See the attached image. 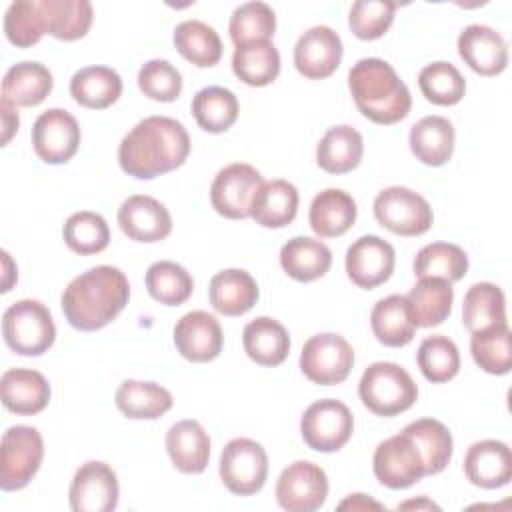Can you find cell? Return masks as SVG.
Instances as JSON below:
<instances>
[{
	"label": "cell",
	"mask_w": 512,
	"mask_h": 512,
	"mask_svg": "<svg viewBox=\"0 0 512 512\" xmlns=\"http://www.w3.org/2000/svg\"><path fill=\"white\" fill-rule=\"evenodd\" d=\"M190 154V136L182 122L170 116L140 120L120 142V168L138 180H152L180 168Z\"/></svg>",
	"instance_id": "6da1fadb"
},
{
	"label": "cell",
	"mask_w": 512,
	"mask_h": 512,
	"mask_svg": "<svg viewBox=\"0 0 512 512\" xmlns=\"http://www.w3.org/2000/svg\"><path fill=\"white\" fill-rule=\"evenodd\" d=\"M130 284L116 266L100 264L76 276L62 292L60 306L68 324L94 332L110 324L128 304Z\"/></svg>",
	"instance_id": "7a4b0ae2"
},
{
	"label": "cell",
	"mask_w": 512,
	"mask_h": 512,
	"mask_svg": "<svg viewBox=\"0 0 512 512\" xmlns=\"http://www.w3.org/2000/svg\"><path fill=\"white\" fill-rule=\"evenodd\" d=\"M348 88L362 116L382 126L404 120L412 108L410 90L382 58L358 60L348 72Z\"/></svg>",
	"instance_id": "3957f363"
},
{
	"label": "cell",
	"mask_w": 512,
	"mask_h": 512,
	"mask_svg": "<svg viewBox=\"0 0 512 512\" xmlns=\"http://www.w3.org/2000/svg\"><path fill=\"white\" fill-rule=\"evenodd\" d=\"M358 396L370 412L396 416L418 400V386L400 364L374 362L358 382Z\"/></svg>",
	"instance_id": "277c9868"
},
{
	"label": "cell",
	"mask_w": 512,
	"mask_h": 512,
	"mask_svg": "<svg viewBox=\"0 0 512 512\" xmlns=\"http://www.w3.org/2000/svg\"><path fill=\"white\" fill-rule=\"evenodd\" d=\"M2 336L12 352L40 356L54 344L56 326L50 310L40 300L22 298L4 310Z\"/></svg>",
	"instance_id": "5b68a950"
},
{
	"label": "cell",
	"mask_w": 512,
	"mask_h": 512,
	"mask_svg": "<svg viewBox=\"0 0 512 512\" xmlns=\"http://www.w3.org/2000/svg\"><path fill=\"white\" fill-rule=\"evenodd\" d=\"M44 458V442L34 426L16 424L2 434L0 488L14 492L24 488L38 472Z\"/></svg>",
	"instance_id": "8992f818"
},
{
	"label": "cell",
	"mask_w": 512,
	"mask_h": 512,
	"mask_svg": "<svg viewBox=\"0 0 512 512\" xmlns=\"http://www.w3.org/2000/svg\"><path fill=\"white\" fill-rule=\"evenodd\" d=\"M380 226L398 236H420L430 230L434 214L424 196L406 186H388L374 198Z\"/></svg>",
	"instance_id": "52a82bcc"
},
{
	"label": "cell",
	"mask_w": 512,
	"mask_h": 512,
	"mask_svg": "<svg viewBox=\"0 0 512 512\" xmlns=\"http://www.w3.org/2000/svg\"><path fill=\"white\" fill-rule=\"evenodd\" d=\"M354 366V350L350 342L334 332L310 336L300 352L302 374L320 386L340 384Z\"/></svg>",
	"instance_id": "ba28073f"
},
{
	"label": "cell",
	"mask_w": 512,
	"mask_h": 512,
	"mask_svg": "<svg viewBox=\"0 0 512 512\" xmlns=\"http://www.w3.org/2000/svg\"><path fill=\"white\" fill-rule=\"evenodd\" d=\"M222 484L236 496H252L268 478V456L262 444L250 438L230 440L220 454Z\"/></svg>",
	"instance_id": "9c48e42d"
},
{
	"label": "cell",
	"mask_w": 512,
	"mask_h": 512,
	"mask_svg": "<svg viewBox=\"0 0 512 512\" xmlns=\"http://www.w3.org/2000/svg\"><path fill=\"white\" fill-rule=\"evenodd\" d=\"M354 418L350 408L334 398L312 402L300 418V434L316 452H336L352 436Z\"/></svg>",
	"instance_id": "30bf717a"
},
{
	"label": "cell",
	"mask_w": 512,
	"mask_h": 512,
	"mask_svg": "<svg viewBox=\"0 0 512 512\" xmlns=\"http://www.w3.org/2000/svg\"><path fill=\"white\" fill-rule=\"evenodd\" d=\"M372 468L376 480L392 490L408 488L426 476L424 458L406 432L390 436L376 446Z\"/></svg>",
	"instance_id": "8fae6325"
},
{
	"label": "cell",
	"mask_w": 512,
	"mask_h": 512,
	"mask_svg": "<svg viewBox=\"0 0 512 512\" xmlns=\"http://www.w3.org/2000/svg\"><path fill=\"white\" fill-rule=\"evenodd\" d=\"M328 496L326 472L308 460L288 464L276 482V502L288 512H314Z\"/></svg>",
	"instance_id": "7c38bea8"
},
{
	"label": "cell",
	"mask_w": 512,
	"mask_h": 512,
	"mask_svg": "<svg viewBox=\"0 0 512 512\" xmlns=\"http://www.w3.org/2000/svg\"><path fill=\"white\" fill-rule=\"evenodd\" d=\"M262 174L244 162H232L224 166L212 180L210 202L212 208L230 220L250 216L252 200L262 184Z\"/></svg>",
	"instance_id": "4fadbf2b"
},
{
	"label": "cell",
	"mask_w": 512,
	"mask_h": 512,
	"mask_svg": "<svg viewBox=\"0 0 512 512\" xmlns=\"http://www.w3.org/2000/svg\"><path fill=\"white\" fill-rule=\"evenodd\" d=\"M36 156L46 164H66L80 146L78 120L62 108L42 112L30 132Z\"/></svg>",
	"instance_id": "5bb4252c"
},
{
	"label": "cell",
	"mask_w": 512,
	"mask_h": 512,
	"mask_svg": "<svg viewBox=\"0 0 512 512\" xmlns=\"http://www.w3.org/2000/svg\"><path fill=\"white\" fill-rule=\"evenodd\" d=\"M118 478L112 466L100 460L82 464L70 482L68 500L74 512H110L118 506Z\"/></svg>",
	"instance_id": "9a60e30c"
},
{
	"label": "cell",
	"mask_w": 512,
	"mask_h": 512,
	"mask_svg": "<svg viewBox=\"0 0 512 512\" xmlns=\"http://www.w3.org/2000/svg\"><path fill=\"white\" fill-rule=\"evenodd\" d=\"M396 254L390 242L376 234L360 236L346 250V274L358 288L384 284L394 270Z\"/></svg>",
	"instance_id": "2e32d148"
},
{
	"label": "cell",
	"mask_w": 512,
	"mask_h": 512,
	"mask_svg": "<svg viewBox=\"0 0 512 512\" xmlns=\"http://www.w3.org/2000/svg\"><path fill=\"white\" fill-rule=\"evenodd\" d=\"M342 40L330 26L308 28L294 46V66L310 80H322L336 72L342 60Z\"/></svg>",
	"instance_id": "e0dca14e"
},
{
	"label": "cell",
	"mask_w": 512,
	"mask_h": 512,
	"mask_svg": "<svg viewBox=\"0 0 512 512\" xmlns=\"http://www.w3.org/2000/svg\"><path fill=\"white\" fill-rule=\"evenodd\" d=\"M118 226L130 240L160 242L172 232V216L160 200L134 194L120 204Z\"/></svg>",
	"instance_id": "ac0fdd59"
},
{
	"label": "cell",
	"mask_w": 512,
	"mask_h": 512,
	"mask_svg": "<svg viewBox=\"0 0 512 512\" xmlns=\"http://www.w3.org/2000/svg\"><path fill=\"white\" fill-rule=\"evenodd\" d=\"M174 344L180 356H184L186 360L210 362L222 352V326L216 316L204 310H192L176 322Z\"/></svg>",
	"instance_id": "d6986e66"
},
{
	"label": "cell",
	"mask_w": 512,
	"mask_h": 512,
	"mask_svg": "<svg viewBox=\"0 0 512 512\" xmlns=\"http://www.w3.org/2000/svg\"><path fill=\"white\" fill-rule=\"evenodd\" d=\"M460 58L482 76H496L508 64V46L500 32L486 24H470L458 36Z\"/></svg>",
	"instance_id": "ffe728a7"
},
{
	"label": "cell",
	"mask_w": 512,
	"mask_h": 512,
	"mask_svg": "<svg viewBox=\"0 0 512 512\" xmlns=\"http://www.w3.org/2000/svg\"><path fill=\"white\" fill-rule=\"evenodd\" d=\"M466 478L486 490L502 488L512 480V452L506 442L480 440L474 442L464 456Z\"/></svg>",
	"instance_id": "44dd1931"
},
{
	"label": "cell",
	"mask_w": 512,
	"mask_h": 512,
	"mask_svg": "<svg viewBox=\"0 0 512 512\" xmlns=\"http://www.w3.org/2000/svg\"><path fill=\"white\" fill-rule=\"evenodd\" d=\"M0 394L6 410L32 416L50 402V384L42 372L32 368H10L0 378Z\"/></svg>",
	"instance_id": "7402d4cb"
},
{
	"label": "cell",
	"mask_w": 512,
	"mask_h": 512,
	"mask_svg": "<svg viewBox=\"0 0 512 512\" xmlns=\"http://www.w3.org/2000/svg\"><path fill=\"white\" fill-rule=\"evenodd\" d=\"M166 452L184 474H200L210 460V438L198 420L186 418L172 424L166 432Z\"/></svg>",
	"instance_id": "603a6c76"
},
{
	"label": "cell",
	"mask_w": 512,
	"mask_h": 512,
	"mask_svg": "<svg viewBox=\"0 0 512 512\" xmlns=\"http://www.w3.org/2000/svg\"><path fill=\"white\" fill-rule=\"evenodd\" d=\"M260 290L250 272L226 268L216 272L208 284V298L216 312L224 316H242L258 302Z\"/></svg>",
	"instance_id": "cb8c5ba5"
},
{
	"label": "cell",
	"mask_w": 512,
	"mask_h": 512,
	"mask_svg": "<svg viewBox=\"0 0 512 512\" xmlns=\"http://www.w3.org/2000/svg\"><path fill=\"white\" fill-rule=\"evenodd\" d=\"M356 202L340 188H326L312 198L308 222L320 238H336L346 234L356 222Z\"/></svg>",
	"instance_id": "d4e9b609"
},
{
	"label": "cell",
	"mask_w": 512,
	"mask_h": 512,
	"mask_svg": "<svg viewBox=\"0 0 512 512\" xmlns=\"http://www.w3.org/2000/svg\"><path fill=\"white\" fill-rule=\"evenodd\" d=\"M242 344L248 358L260 366H278L290 352L288 330L270 316L250 320L242 330Z\"/></svg>",
	"instance_id": "484cf974"
},
{
	"label": "cell",
	"mask_w": 512,
	"mask_h": 512,
	"mask_svg": "<svg viewBox=\"0 0 512 512\" xmlns=\"http://www.w3.org/2000/svg\"><path fill=\"white\" fill-rule=\"evenodd\" d=\"M370 326L376 340L390 348H400L412 342L418 328L406 296L400 294H390L374 304Z\"/></svg>",
	"instance_id": "4316f807"
},
{
	"label": "cell",
	"mask_w": 512,
	"mask_h": 512,
	"mask_svg": "<svg viewBox=\"0 0 512 512\" xmlns=\"http://www.w3.org/2000/svg\"><path fill=\"white\" fill-rule=\"evenodd\" d=\"M298 212V190L288 180L262 182L254 194L250 216L264 228H284Z\"/></svg>",
	"instance_id": "83f0119b"
},
{
	"label": "cell",
	"mask_w": 512,
	"mask_h": 512,
	"mask_svg": "<svg viewBox=\"0 0 512 512\" xmlns=\"http://www.w3.org/2000/svg\"><path fill=\"white\" fill-rule=\"evenodd\" d=\"M408 144L422 164L442 166L454 152V126L444 116H424L410 128Z\"/></svg>",
	"instance_id": "f1b7e54d"
},
{
	"label": "cell",
	"mask_w": 512,
	"mask_h": 512,
	"mask_svg": "<svg viewBox=\"0 0 512 512\" xmlns=\"http://www.w3.org/2000/svg\"><path fill=\"white\" fill-rule=\"evenodd\" d=\"M52 72L34 60L10 66L2 78V100L14 106H38L52 92Z\"/></svg>",
	"instance_id": "f546056e"
},
{
	"label": "cell",
	"mask_w": 512,
	"mask_h": 512,
	"mask_svg": "<svg viewBox=\"0 0 512 512\" xmlns=\"http://www.w3.org/2000/svg\"><path fill=\"white\" fill-rule=\"evenodd\" d=\"M280 266L290 278L312 282L330 270L332 252L316 238L294 236L280 248Z\"/></svg>",
	"instance_id": "4dcf8cb0"
},
{
	"label": "cell",
	"mask_w": 512,
	"mask_h": 512,
	"mask_svg": "<svg viewBox=\"0 0 512 512\" xmlns=\"http://www.w3.org/2000/svg\"><path fill=\"white\" fill-rule=\"evenodd\" d=\"M364 154L362 134L348 126H332L316 146V162L328 174H346L354 170Z\"/></svg>",
	"instance_id": "1f68e13d"
},
{
	"label": "cell",
	"mask_w": 512,
	"mask_h": 512,
	"mask_svg": "<svg viewBox=\"0 0 512 512\" xmlns=\"http://www.w3.org/2000/svg\"><path fill=\"white\" fill-rule=\"evenodd\" d=\"M74 102L90 110L112 106L122 94V78L110 66H84L70 80Z\"/></svg>",
	"instance_id": "d6a6232c"
},
{
	"label": "cell",
	"mask_w": 512,
	"mask_h": 512,
	"mask_svg": "<svg viewBox=\"0 0 512 512\" xmlns=\"http://www.w3.org/2000/svg\"><path fill=\"white\" fill-rule=\"evenodd\" d=\"M406 300L410 304L416 326L420 328L438 326L452 312V300H454L452 282L444 278H434V276L418 278V282L406 294Z\"/></svg>",
	"instance_id": "836d02e7"
},
{
	"label": "cell",
	"mask_w": 512,
	"mask_h": 512,
	"mask_svg": "<svg viewBox=\"0 0 512 512\" xmlns=\"http://www.w3.org/2000/svg\"><path fill=\"white\" fill-rule=\"evenodd\" d=\"M114 402L126 418L156 420L172 408L174 398L156 382L124 380L114 394Z\"/></svg>",
	"instance_id": "e575fe53"
},
{
	"label": "cell",
	"mask_w": 512,
	"mask_h": 512,
	"mask_svg": "<svg viewBox=\"0 0 512 512\" xmlns=\"http://www.w3.org/2000/svg\"><path fill=\"white\" fill-rule=\"evenodd\" d=\"M234 74L248 86H268L280 74V54L270 40H256L234 48Z\"/></svg>",
	"instance_id": "d590c367"
},
{
	"label": "cell",
	"mask_w": 512,
	"mask_h": 512,
	"mask_svg": "<svg viewBox=\"0 0 512 512\" xmlns=\"http://www.w3.org/2000/svg\"><path fill=\"white\" fill-rule=\"evenodd\" d=\"M174 46L182 58L198 68H210L222 58L218 32L202 20H184L174 28Z\"/></svg>",
	"instance_id": "8d00e7d4"
},
{
	"label": "cell",
	"mask_w": 512,
	"mask_h": 512,
	"mask_svg": "<svg viewBox=\"0 0 512 512\" xmlns=\"http://www.w3.org/2000/svg\"><path fill=\"white\" fill-rule=\"evenodd\" d=\"M238 110L236 94L224 86H206L192 98V116L196 124L210 134H220L232 128Z\"/></svg>",
	"instance_id": "74e56055"
},
{
	"label": "cell",
	"mask_w": 512,
	"mask_h": 512,
	"mask_svg": "<svg viewBox=\"0 0 512 512\" xmlns=\"http://www.w3.org/2000/svg\"><path fill=\"white\" fill-rule=\"evenodd\" d=\"M402 432H406L418 446L424 458L426 474H440L448 466L454 450V440L450 430L440 420L420 418L406 424Z\"/></svg>",
	"instance_id": "f35d334b"
},
{
	"label": "cell",
	"mask_w": 512,
	"mask_h": 512,
	"mask_svg": "<svg viewBox=\"0 0 512 512\" xmlns=\"http://www.w3.org/2000/svg\"><path fill=\"white\" fill-rule=\"evenodd\" d=\"M506 322V298L500 286L492 282H476L468 288L462 302V324L470 332Z\"/></svg>",
	"instance_id": "ab89813d"
},
{
	"label": "cell",
	"mask_w": 512,
	"mask_h": 512,
	"mask_svg": "<svg viewBox=\"0 0 512 512\" xmlns=\"http://www.w3.org/2000/svg\"><path fill=\"white\" fill-rule=\"evenodd\" d=\"M48 34L58 40L84 38L92 26L94 10L88 0H40Z\"/></svg>",
	"instance_id": "60d3db41"
},
{
	"label": "cell",
	"mask_w": 512,
	"mask_h": 512,
	"mask_svg": "<svg viewBox=\"0 0 512 512\" xmlns=\"http://www.w3.org/2000/svg\"><path fill=\"white\" fill-rule=\"evenodd\" d=\"M144 284L148 294L166 306L184 304L194 290L190 272L172 260H158L150 264L144 276Z\"/></svg>",
	"instance_id": "b9f144b4"
},
{
	"label": "cell",
	"mask_w": 512,
	"mask_h": 512,
	"mask_svg": "<svg viewBox=\"0 0 512 512\" xmlns=\"http://www.w3.org/2000/svg\"><path fill=\"white\" fill-rule=\"evenodd\" d=\"M470 352L474 362L488 374H508L512 368L510 328L508 322L494 324L490 328L472 332Z\"/></svg>",
	"instance_id": "7bdbcfd3"
},
{
	"label": "cell",
	"mask_w": 512,
	"mask_h": 512,
	"mask_svg": "<svg viewBox=\"0 0 512 512\" xmlns=\"http://www.w3.org/2000/svg\"><path fill=\"white\" fill-rule=\"evenodd\" d=\"M468 272V256L458 244L432 242L418 250L414 258L416 278H444L448 282L460 280Z\"/></svg>",
	"instance_id": "ee69618b"
},
{
	"label": "cell",
	"mask_w": 512,
	"mask_h": 512,
	"mask_svg": "<svg viewBox=\"0 0 512 512\" xmlns=\"http://www.w3.org/2000/svg\"><path fill=\"white\" fill-rule=\"evenodd\" d=\"M416 362L422 376L432 384L452 380L460 370V352L454 340L444 334L426 336L416 352Z\"/></svg>",
	"instance_id": "f6af8a7d"
},
{
	"label": "cell",
	"mask_w": 512,
	"mask_h": 512,
	"mask_svg": "<svg viewBox=\"0 0 512 512\" xmlns=\"http://www.w3.org/2000/svg\"><path fill=\"white\" fill-rule=\"evenodd\" d=\"M66 246L82 256L98 254L110 244V228L106 220L90 210H80L68 216L62 228Z\"/></svg>",
	"instance_id": "bcb514c9"
},
{
	"label": "cell",
	"mask_w": 512,
	"mask_h": 512,
	"mask_svg": "<svg viewBox=\"0 0 512 512\" xmlns=\"http://www.w3.org/2000/svg\"><path fill=\"white\" fill-rule=\"evenodd\" d=\"M418 86L424 98L438 106H454L466 92V82L460 70L444 60L426 64L418 74Z\"/></svg>",
	"instance_id": "7dc6e473"
},
{
	"label": "cell",
	"mask_w": 512,
	"mask_h": 512,
	"mask_svg": "<svg viewBox=\"0 0 512 512\" xmlns=\"http://www.w3.org/2000/svg\"><path fill=\"white\" fill-rule=\"evenodd\" d=\"M48 32L46 16L40 2L16 0L4 14V34L10 44L18 48H30L40 42Z\"/></svg>",
	"instance_id": "c3c4849f"
},
{
	"label": "cell",
	"mask_w": 512,
	"mask_h": 512,
	"mask_svg": "<svg viewBox=\"0 0 512 512\" xmlns=\"http://www.w3.org/2000/svg\"><path fill=\"white\" fill-rule=\"evenodd\" d=\"M276 30V14L266 2H244L234 8L228 24L230 38L236 46L256 42V40H270Z\"/></svg>",
	"instance_id": "681fc988"
},
{
	"label": "cell",
	"mask_w": 512,
	"mask_h": 512,
	"mask_svg": "<svg viewBox=\"0 0 512 512\" xmlns=\"http://www.w3.org/2000/svg\"><path fill=\"white\" fill-rule=\"evenodd\" d=\"M396 2L392 0H358L350 8L348 26L360 40H376L388 32L394 22Z\"/></svg>",
	"instance_id": "f907efd6"
},
{
	"label": "cell",
	"mask_w": 512,
	"mask_h": 512,
	"mask_svg": "<svg viewBox=\"0 0 512 512\" xmlns=\"http://www.w3.org/2000/svg\"><path fill=\"white\" fill-rule=\"evenodd\" d=\"M138 88L156 102H172L182 92V74L168 60L154 58L138 70Z\"/></svg>",
	"instance_id": "816d5d0a"
},
{
	"label": "cell",
	"mask_w": 512,
	"mask_h": 512,
	"mask_svg": "<svg viewBox=\"0 0 512 512\" xmlns=\"http://www.w3.org/2000/svg\"><path fill=\"white\" fill-rule=\"evenodd\" d=\"M0 116H2V146H6L12 140V136L18 132L20 118H18L16 106L10 104L8 100L0 102Z\"/></svg>",
	"instance_id": "f5cc1de1"
},
{
	"label": "cell",
	"mask_w": 512,
	"mask_h": 512,
	"mask_svg": "<svg viewBox=\"0 0 512 512\" xmlns=\"http://www.w3.org/2000/svg\"><path fill=\"white\" fill-rule=\"evenodd\" d=\"M338 510H384V506L366 494H350L338 504Z\"/></svg>",
	"instance_id": "db71d44e"
},
{
	"label": "cell",
	"mask_w": 512,
	"mask_h": 512,
	"mask_svg": "<svg viewBox=\"0 0 512 512\" xmlns=\"http://www.w3.org/2000/svg\"><path fill=\"white\" fill-rule=\"evenodd\" d=\"M2 262H4V280H2V292H8L12 288V284L16 282V268L12 266L10 254L6 250H2Z\"/></svg>",
	"instance_id": "11a10c76"
},
{
	"label": "cell",
	"mask_w": 512,
	"mask_h": 512,
	"mask_svg": "<svg viewBox=\"0 0 512 512\" xmlns=\"http://www.w3.org/2000/svg\"><path fill=\"white\" fill-rule=\"evenodd\" d=\"M412 508H416V510H440V506L438 504H434L432 500H428L426 496H420L418 500H406V502H402V504H398V510H412Z\"/></svg>",
	"instance_id": "9f6ffc18"
}]
</instances>
